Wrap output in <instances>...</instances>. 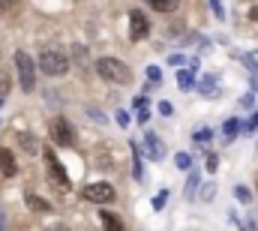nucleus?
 <instances>
[{
    "label": "nucleus",
    "instance_id": "4468645a",
    "mask_svg": "<svg viewBox=\"0 0 258 231\" xmlns=\"http://www.w3.org/2000/svg\"><path fill=\"white\" fill-rule=\"evenodd\" d=\"M147 3H150V6H153L156 12H174L180 0H147Z\"/></svg>",
    "mask_w": 258,
    "mask_h": 231
},
{
    "label": "nucleus",
    "instance_id": "f3484780",
    "mask_svg": "<svg viewBox=\"0 0 258 231\" xmlns=\"http://www.w3.org/2000/svg\"><path fill=\"white\" fill-rule=\"evenodd\" d=\"M192 141L198 144V147H201V144H207V141H210V129H195V132H192Z\"/></svg>",
    "mask_w": 258,
    "mask_h": 231
},
{
    "label": "nucleus",
    "instance_id": "b1692460",
    "mask_svg": "<svg viewBox=\"0 0 258 231\" xmlns=\"http://www.w3.org/2000/svg\"><path fill=\"white\" fill-rule=\"evenodd\" d=\"M168 63H171V66H186L189 60L183 57V54H171V57H168Z\"/></svg>",
    "mask_w": 258,
    "mask_h": 231
},
{
    "label": "nucleus",
    "instance_id": "a211bd4d",
    "mask_svg": "<svg viewBox=\"0 0 258 231\" xmlns=\"http://www.w3.org/2000/svg\"><path fill=\"white\" fill-rule=\"evenodd\" d=\"M237 129H240V126H237V120H228V123H225V129H222V135H225V141H231V138L237 135Z\"/></svg>",
    "mask_w": 258,
    "mask_h": 231
},
{
    "label": "nucleus",
    "instance_id": "6ab92c4d",
    "mask_svg": "<svg viewBox=\"0 0 258 231\" xmlns=\"http://www.w3.org/2000/svg\"><path fill=\"white\" fill-rule=\"evenodd\" d=\"M234 195H237V201H240V204H249V198H252L246 186H234Z\"/></svg>",
    "mask_w": 258,
    "mask_h": 231
},
{
    "label": "nucleus",
    "instance_id": "c756f323",
    "mask_svg": "<svg viewBox=\"0 0 258 231\" xmlns=\"http://www.w3.org/2000/svg\"><path fill=\"white\" fill-rule=\"evenodd\" d=\"M216 168H219V165H216V156H210V159H207V171H216Z\"/></svg>",
    "mask_w": 258,
    "mask_h": 231
},
{
    "label": "nucleus",
    "instance_id": "412c9836",
    "mask_svg": "<svg viewBox=\"0 0 258 231\" xmlns=\"http://www.w3.org/2000/svg\"><path fill=\"white\" fill-rule=\"evenodd\" d=\"M174 162H177V168H189V165H192V156H189V153H177Z\"/></svg>",
    "mask_w": 258,
    "mask_h": 231
},
{
    "label": "nucleus",
    "instance_id": "f03ea898",
    "mask_svg": "<svg viewBox=\"0 0 258 231\" xmlns=\"http://www.w3.org/2000/svg\"><path fill=\"white\" fill-rule=\"evenodd\" d=\"M39 69H42L45 75H51V78H54V75L60 78V75L69 72V60H66V54L57 51V48H45V51L39 54Z\"/></svg>",
    "mask_w": 258,
    "mask_h": 231
},
{
    "label": "nucleus",
    "instance_id": "7c9ffc66",
    "mask_svg": "<svg viewBox=\"0 0 258 231\" xmlns=\"http://www.w3.org/2000/svg\"><path fill=\"white\" fill-rule=\"evenodd\" d=\"M9 6H12V0H0V15H3V12H6Z\"/></svg>",
    "mask_w": 258,
    "mask_h": 231
},
{
    "label": "nucleus",
    "instance_id": "cd10ccee",
    "mask_svg": "<svg viewBox=\"0 0 258 231\" xmlns=\"http://www.w3.org/2000/svg\"><path fill=\"white\" fill-rule=\"evenodd\" d=\"M252 129H258V111H255V114H252V120L246 123V132H252Z\"/></svg>",
    "mask_w": 258,
    "mask_h": 231
},
{
    "label": "nucleus",
    "instance_id": "7ed1b4c3",
    "mask_svg": "<svg viewBox=\"0 0 258 231\" xmlns=\"http://www.w3.org/2000/svg\"><path fill=\"white\" fill-rule=\"evenodd\" d=\"M15 66H18V78H21V90L33 93L36 87V69H33V57L27 51H15Z\"/></svg>",
    "mask_w": 258,
    "mask_h": 231
},
{
    "label": "nucleus",
    "instance_id": "4be33fe9",
    "mask_svg": "<svg viewBox=\"0 0 258 231\" xmlns=\"http://www.w3.org/2000/svg\"><path fill=\"white\" fill-rule=\"evenodd\" d=\"M195 189H198V174H189V183H186V195L189 198L195 195Z\"/></svg>",
    "mask_w": 258,
    "mask_h": 231
},
{
    "label": "nucleus",
    "instance_id": "6e6552de",
    "mask_svg": "<svg viewBox=\"0 0 258 231\" xmlns=\"http://www.w3.org/2000/svg\"><path fill=\"white\" fill-rule=\"evenodd\" d=\"M144 153H147L150 159H162V156H165V147H162V141H159L156 132H147V135H144Z\"/></svg>",
    "mask_w": 258,
    "mask_h": 231
},
{
    "label": "nucleus",
    "instance_id": "f257e3e1",
    "mask_svg": "<svg viewBox=\"0 0 258 231\" xmlns=\"http://www.w3.org/2000/svg\"><path fill=\"white\" fill-rule=\"evenodd\" d=\"M96 72H99L105 81H114V84H126V81H132V72H129V66L123 63V60H117V57H102V60H96Z\"/></svg>",
    "mask_w": 258,
    "mask_h": 231
},
{
    "label": "nucleus",
    "instance_id": "2f4dec72",
    "mask_svg": "<svg viewBox=\"0 0 258 231\" xmlns=\"http://www.w3.org/2000/svg\"><path fill=\"white\" fill-rule=\"evenodd\" d=\"M249 21H258V6L255 9H249Z\"/></svg>",
    "mask_w": 258,
    "mask_h": 231
},
{
    "label": "nucleus",
    "instance_id": "dca6fc26",
    "mask_svg": "<svg viewBox=\"0 0 258 231\" xmlns=\"http://www.w3.org/2000/svg\"><path fill=\"white\" fill-rule=\"evenodd\" d=\"M243 63H246V69L258 75V51H249V54H243Z\"/></svg>",
    "mask_w": 258,
    "mask_h": 231
},
{
    "label": "nucleus",
    "instance_id": "0eeeda50",
    "mask_svg": "<svg viewBox=\"0 0 258 231\" xmlns=\"http://www.w3.org/2000/svg\"><path fill=\"white\" fill-rule=\"evenodd\" d=\"M147 33H150L147 15H144L141 9H132V12H129V36H132V39H144Z\"/></svg>",
    "mask_w": 258,
    "mask_h": 231
},
{
    "label": "nucleus",
    "instance_id": "bb28decb",
    "mask_svg": "<svg viewBox=\"0 0 258 231\" xmlns=\"http://www.w3.org/2000/svg\"><path fill=\"white\" fill-rule=\"evenodd\" d=\"M117 123H120V126H129V114L126 111H117Z\"/></svg>",
    "mask_w": 258,
    "mask_h": 231
},
{
    "label": "nucleus",
    "instance_id": "5701e85b",
    "mask_svg": "<svg viewBox=\"0 0 258 231\" xmlns=\"http://www.w3.org/2000/svg\"><path fill=\"white\" fill-rule=\"evenodd\" d=\"M201 189H204V192H201V198H204V201H210V198L216 195V186H213V183H207V186H201Z\"/></svg>",
    "mask_w": 258,
    "mask_h": 231
},
{
    "label": "nucleus",
    "instance_id": "423d86ee",
    "mask_svg": "<svg viewBox=\"0 0 258 231\" xmlns=\"http://www.w3.org/2000/svg\"><path fill=\"white\" fill-rule=\"evenodd\" d=\"M51 138H54L60 147H72V144H75V129L66 123L63 117H54V120H51Z\"/></svg>",
    "mask_w": 258,
    "mask_h": 231
},
{
    "label": "nucleus",
    "instance_id": "2eb2a0df",
    "mask_svg": "<svg viewBox=\"0 0 258 231\" xmlns=\"http://www.w3.org/2000/svg\"><path fill=\"white\" fill-rule=\"evenodd\" d=\"M18 141H21V147H24L27 153H36V150H39V144H36V138H33L30 132H21V135H18Z\"/></svg>",
    "mask_w": 258,
    "mask_h": 231
},
{
    "label": "nucleus",
    "instance_id": "ddd939ff",
    "mask_svg": "<svg viewBox=\"0 0 258 231\" xmlns=\"http://www.w3.org/2000/svg\"><path fill=\"white\" fill-rule=\"evenodd\" d=\"M195 66H198V63H195V60H189V66H186V69H180V75H177V84H180L183 90H189V87H192Z\"/></svg>",
    "mask_w": 258,
    "mask_h": 231
},
{
    "label": "nucleus",
    "instance_id": "a878e982",
    "mask_svg": "<svg viewBox=\"0 0 258 231\" xmlns=\"http://www.w3.org/2000/svg\"><path fill=\"white\" fill-rule=\"evenodd\" d=\"M162 204H165V192H159V195H156V198H153V207H156V210H159V207H162Z\"/></svg>",
    "mask_w": 258,
    "mask_h": 231
},
{
    "label": "nucleus",
    "instance_id": "72a5a7b5",
    "mask_svg": "<svg viewBox=\"0 0 258 231\" xmlns=\"http://www.w3.org/2000/svg\"><path fill=\"white\" fill-rule=\"evenodd\" d=\"M48 231H66V228H63V225H57V228H48Z\"/></svg>",
    "mask_w": 258,
    "mask_h": 231
},
{
    "label": "nucleus",
    "instance_id": "c85d7f7f",
    "mask_svg": "<svg viewBox=\"0 0 258 231\" xmlns=\"http://www.w3.org/2000/svg\"><path fill=\"white\" fill-rule=\"evenodd\" d=\"M159 114H171V102H159Z\"/></svg>",
    "mask_w": 258,
    "mask_h": 231
},
{
    "label": "nucleus",
    "instance_id": "20e7f679",
    "mask_svg": "<svg viewBox=\"0 0 258 231\" xmlns=\"http://www.w3.org/2000/svg\"><path fill=\"white\" fill-rule=\"evenodd\" d=\"M81 195L93 204H108V201H114V186L111 183H90L87 189H81Z\"/></svg>",
    "mask_w": 258,
    "mask_h": 231
},
{
    "label": "nucleus",
    "instance_id": "9d476101",
    "mask_svg": "<svg viewBox=\"0 0 258 231\" xmlns=\"http://www.w3.org/2000/svg\"><path fill=\"white\" fill-rule=\"evenodd\" d=\"M24 201H27V207H30V210H36V213H51V204H48L45 198L33 195V192H27V195H24Z\"/></svg>",
    "mask_w": 258,
    "mask_h": 231
},
{
    "label": "nucleus",
    "instance_id": "393cba45",
    "mask_svg": "<svg viewBox=\"0 0 258 231\" xmlns=\"http://www.w3.org/2000/svg\"><path fill=\"white\" fill-rule=\"evenodd\" d=\"M210 6H213L216 18H225V9H222V3H219V0H210Z\"/></svg>",
    "mask_w": 258,
    "mask_h": 231
},
{
    "label": "nucleus",
    "instance_id": "1a4fd4ad",
    "mask_svg": "<svg viewBox=\"0 0 258 231\" xmlns=\"http://www.w3.org/2000/svg\"><path fill=\"white\" fill-rule=\"evenodd\" d=\"M0 171L6 174V177H12V174L18 171V165H15V156H12L6 147H0Z\"/></svg>",
    "mask_w": 258,
    "mask_h": 231
},
{
    "label": "nucleus",
    "instance_id": "aec40b11",
    "mask_svg": "<svg viewBox=\"0 0 258 231\" xmlns=\"http://www.w3.org/2000/svg\"><path fill=\"white\" fill-rule=\"evenodd\" d=\"M147 81H153V84H159V81H162V72H159V66H147Z\"/></svg>",
    "mask_w": 258,
    "mask_h": 231
},
{
    "label": "nucleus",
    "instance_id": "39448f33",
    "mask_svg": "<svg viewBox=\"0 0 258 231\" xmlns=\"http://www.w3.org/2000/svg\"><path fill=\"white\" fill-rule=\"evenodd\" d=\"M45 165H48V177H51L60 189H69V174H66L63 162L54 156V150H45Z\"/></svg>",
    "mask_w": 258,
    "mask_h": 231
},
{
    "label": "nucleus",
    "instance_id": "473e14b6",
    "mask_svg": "<svg viewBox=\"0 0 258 231\" xmlns=\"http://www.w3.org/2000/svg\"><path fill=\"white\" fill-rule=\"evenodd\" d=\"M243 231H258V228H255V222H246V225H243Z\"/></svg>",
    "mask_w": 258,
    "mask_h": 231
},
{
    "label": "nucleus",
    "instance_id": "9b49d317",
    "mask_svg": "<svg viewBox=\"0 0 258 231\" xmlns=\"http://www.w3.org/2000/svg\"><path fill=\"white\" fill-rule=\"evenodd\" d=\"M198 90H201L204 96H216V90H219V78H216V75H204V78L198 81Z\"/></svg>",
    "mask_w": 258,
    "mask_h": 231
},
{
    "label": "nucleus",
    "instance_id": "f8f14e48",
    "mask_svg": "<svg viewBox=\"0 0 258 231\" xmlns=\"http://www.w3.org/2000/svg\"><path fill=\"white\" fill-rule=\"evenodd\" d=\"M99 219H102V228L105 231H123V222H120L117 213H111V210H102Z\"/></svg>",
    "mask_w": 258,
    "mask_h": 231
}]
</instances>
